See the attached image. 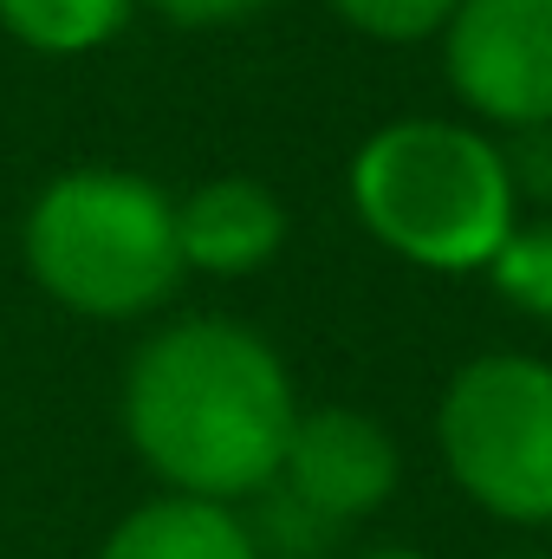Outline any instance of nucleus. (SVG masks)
I'll return each mask as SVG.
<instances>
[{"instance_id":"f257e3e1","label":"nucleus","mask_w":552,"mask_h":559,"mask_svg":"<svg viewBox=\"0 0 552 559\" xmlns=\"http://www.w3.org/2000/svg\"><path fill=\"white\" fill-rule=\"evenodd\" d=\"M292 423L279 352L235 319L163 325L124 378V429L176 495L241 501L274 488Z\"/></svg>"},{"instance_id":"f03ea898","label":"nucleus","mask_w":552,"mask_h":559,"mask_svg":"<svg viewBox=\"0 0 552 559\" xmlns=\"http://www.w3.org/2000/svg\"><path fill=\"white\" fill-rule=\"evenodd\" d=\"M358 222L429 274H475L514 235L507 150L468 124L404 118L384 124L351 163Z\"/></svg>"},{"instance_id":"7ed1b4c3","label":"nucleus","mask_w":552,"mask_h":559,"mask_svg":"<svg viewBox=\"0 0 552 559\" xmlns=\"http://www.w3.org/2000/svg\"><path fill=\"white\" fill-rule=\"evenodd\" d=\"M33 280L85 319H137L182 280L176 202L131 169H72L26 215Z\"/></svg>"},{"instance_id":"20e7f679","label":"nucleus","mask_w":552,"mask_h":559,"mask_svg":"<svg viewBox=\"0 0 552 559\" xmlns=\"http://www.w3.org/2000/svg\"><path fill=\"white\" fill-rule=\"evenodd\" d=\"M435 442L468 501L514 527L552 521V365L488 352L442 391Z\"/></svg>"},{"instance_id":"39448f33","label":"nucleus","mask_w":552,"mask_h":559,"mask_svg":"<svg viewBox=\"0 0 552 559\" xmlns=\"http://www.w3.org/2000/svg\"><path fill=\"white\" fill-rule=\"evenodd\" d=\"M442 59L468 111L507 131L552 124V0H455Z\"/></svg>"},{"instance_id":"423d86ee","label":"nucleus","mask_w":552,"mask_h":559,"mask_svg":"<svg viewBox=\"0 0 552 559\" xmlns=\"http://www.w3.org/2000/svg\"><path fill=\"white\" fill-rule=\"evenodd\" d=\"M274 481H286V495L305 514H319V521H358V514L391 501V488H397V442L384 436V423L358 417L345 404L299 411Z\"/></svg>"},{"instance_id":"0eeeda50","label":"nucleus","mask_w":552,"mask_h":559,"mask_svg":"<svg viewBox=\"0 0 552 559\" xmlns=\"http://www.w3.org/2000/svg\"><path fill=\"white\" fill-rule=\"evenodd\" d=\"M279 235H286V215H279L274 189L248 176L202 182L195 195L176 202V248H182V267L195 274H254L279 254Z\"/></svg>"},{"instance_id":"6e6552de","label":"nucleus","mask_w":552,"mask_h":559,"mask_svg":"<svg viewBox=\"0 0 552 559\" xmlns=\"http://www.w3.org/2000/svg\"><path fill=\"white\" fill-rule=\"evenodd\" d=\"M98 559H261V547L228 501L156 495L111 527Z\"/></svg>"},{"instance_id":"1a4fd4ad","label":"nucleus","mask_w":552,"mask_h":559,"mask_svg":"<svg viewBox=\"0 0 552 559\" xmlns=\"http://www.w3.org/2000/svg\"><path fill=\"white\" fill-rule=\"evenodd\" d=\"M131 20V0H0V26L52 59H79L105 46Z\"/></svg>"},{"instance_id":"9d476101","label":"nucleus","mask_w":552,"mask_h":559,"mask_svg":"<svg viewBox=\"0 0 552 559\" xmlns=\"http://www.w3.org/2000/svg\"><path fill=\"white\" fill-rule=\"evenodd\" d=\"M494 280L501 299H514L520 312L533 319H552V222H514V235L494 248V261L481 267Z\"/></svg>"},{"instance_id":"9b49d317","label":"nucleus","mask_w":552,"mask_h":559,"mask_svg":"<svg viewBox=\"0 0 552 559\" xmlns=\"http://www.w3.org/2000/svg\"><path fill=\"white\" fill-rule=\"evenodd\" d=\"M358 33L371 39H391V46H410V39H429L448 26L455 0H332Z\"/></svg>"},{"instance_id":"f8f14e48","label":"nucleus","mask_w":552,"mask_h":559,"mask_svg":"<svg viewBox=\"0 0 552 559\" xmlns=\"http://www.w3.org/2000/svg\"><path fill=\"white\" fill-rule=\"evenodd\" d=\"M520 156H507V176H514V189L527 182L533 195H552V124H540V131H520Z\"/></svg>"},{"instance_id":"ddd939ff","label":"nucleus","mask_w":552,"mask_h":559,"mask_svg":"<svg viewBox=\"0 0 552 559\" xmlns=\"http://www.w3.org/2000/svg\"><path fill=\"white\" fill-rule=\"evenodd\" d=\"M156 13H169V20H182V26H215V20H241V13H254L261 0H149Z\"/></svg>"},{"instance_id":"4468645a","label":"nucleus","mask_w":552,"mask_h":559,"mask_svg":"<svg viewBox=\"0 0 552 559\" xmlns=\"http://www.w3.org/2000/svg\"><path fill=\"white\" fill-rule=\"evenodd\" d=\"M371 559H422V554H410V547H384V554H371Z\"/></svg>"}]
</instances>
